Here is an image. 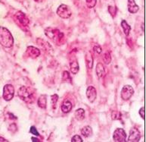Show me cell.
<instances>
[{
    "label": "cell",
    "instance_id": "6da1fadb",
    "mask_svg": "<svg viewBox=\"0 0 146 142\" xmlns=\"http://www.w3.org/2000/svg\"><path fill=\"white\" fill-rule=\"evenodd\" d=\"M13 37L8 29L0 27V44L6 48H10L13 46Z\"/></svg>",
    "mask_w": 146,
    "mask_h": 142
},
{
    "label": "cell",
    "instance_id": "7a4b0ae2",
    "mask_svg": "<svg viewBox=\"0 0 146 142\" xmlns=\"http://www.w3.org/2000/svg\"><path fill=\"white\" fill-rule=\"evenodd\" d=\"M18 96L22 100L27 103H32L34 100L33 96L32 93L29 90L28 88H27L24 86H22L18 90Z\"/></svg>",
    "mask_w": 146,
    "mask_h": 142
},
{
    "label": "cell",
    "instance_id": "3957f363",
    "mask_svg": "<svg viewBox=\"0 0 146 142\" xmlns=\"http://www.w3.org/2000/svg\"><path fill=\"white\" fill-rule=\"evenodd\" d=\"M57 14L61 18H64V19H67V18H69L71 16L72 12H71V10L68 5L62 4L58 7V9L57 10Z\"/></svg>",
    "mask_w": 146,
    "mask_h": 142
},
{
    "label": "cell",
    "instance_id": "277c9868",
    "mask_svg": "<svg viewBox=\"0 0 146 142\" xmlns=\"http://www.w3.org/2000/svg\"><path fill=\"white\" fill-rule=\"evenodd\" d=\"M15 88L11 84H6L3 88V98L6 101L11 100L14 97Z\"/></svg>",
    "mask_w": 146,
    "mask_h": 142
},
{
    "label": "cell",
    "instance_id": "5b68a950",
    "mask_svg": "<svg viewBox=\"0 0 146 142\" xmlns=\"http://www.w3.org/2000/svg\"><path fill=\"white\" fill-rule=\"evenodd\" d=\"M113 139L116 142H124L127 140V134L123 129H117L113 132Z\"/></svg>",
    "mask_w": 146,
    "mask_h": 142
},
{
    "label": "cell",
    "instance_id": "8992f818",
    "mask_svg": "<svg viewBox=\"0 0 146 142\" xmlns=\"http://www.w3.org/2000/svg\"><path fill=\"white\" fill-rule=\"evenodd\" d=\"M46 35L48 36L49 38H51L52 40H53L54 41H58V40H60L62 38V36L63 34L60 32L58 30H54V29H51V28H48V29H46Z\"/></svg>",
    "mask_w": 146,
    "mask_h": 142
},
{
    "label": "cell",
    "instance_id": "52a82bcc",
    "mask_svg": "<svg viewBox=\"0 0 146 142\" xmlns=\"http://www.w3.org/2000/svg\"><path fill=\"white\" fill-rule=\"evenodd\" d=\"M134 93L133 88L129 85H125L121 90V98L123 100H128Z\"/></svg>",
    "mask_w": 146,
    "mask_h": 142
},
{
    "label": "cell",
    "instance_id": "ba28073f",
    "mask_svg": "<svg viewBox=\"0 0 146 142\" xmlns=\"http://www.w3.org/2000/svg\"><path fill=\"white\" fill-rule=\"evenodd\" d=\"M15 21L18 22V24H21V26L26 27L29 24V19L26 17V15H24L23 12L21 11H19L15 15Z\"/></svg>",
    "mask_w": 146,
    "mask_h": 142
},
{
    "label": "cell",
    "instance_id": "9c48e42d",
    "mask_svg": "<svg viewBox=\"0 0 146 142\" xmlns=\"http://www.w3.org/2000/svg\"><path fill=\"white\" fill-rule=\"evenodd\" d=\"M140 131L135 128L131 129L130 131H129V136L128 138V141H139L140 140Z\"/></svg>",
    "mask_w": 146,
    "mask_h": 142
},
{
    "label": "cell",
    "instance_id": "30bf717a",
    "mask_svg": "<svg viewBox=\"0 0 146 142\" xmlns=\"http://www.w3.org/2000/svg\"><path fill=\"white\" fill-rule=\"evenodd\" d=\"M86 96L90 102L93 103L97 97V92H96V88L92 86H90L86 90Z\"/></svg>",
    "mask_w": 146,
    "mask_h": 142
},
{
    "label": "cell",
    "instance_id": "8fae6325",
    "mask_svg": "<svg viewBox=\"0 0 146 142\" xmlns=\"http://www.w3.org/2000/svg\"><path fill=\"white\" fill-rule=\"evenodd\" d=\"M27 53L33 59H35L40 55V51L39 49L36 48L34 46H29L27 50Z\"/></svg>",
    "mask_w": 146,
    "mask_h": 142
},
{
    "label": "cell",
    "instance_id": "7c38bea8",
    "mask_svg": "<svg viewBox=\"0 0 146 142\" xmlns=\"http://www.w3.org/2000/svg\"><path fill=\"white\" fill-rule=\"evenodd\" d=\"M139 10V7L135 3V0H128V11L132 14L136 13Z\"/></svg>",
    "mask_w": 146,
    "mask_h": 142
},
{
    "label": "cell",
    "instance_id": "4fadbf2b",
    "mask_svg": "<svg viewBox=\"0 0 146 142\" xmlns=\"http://www.w3.org/2000/svg\"><path fill=\"white\" fill-rule=\"evenodd\" d=\"M72 103H70L69 100H64V103H62L61 105V110L64 113H68L69 112H70V110L72 109Z\"/></svg>",
    "mask_w": 146,
    "mask_h": 142
},
{
    "label": "cell",
    "instance_id": "5bb4252c",
    "mask_svg": "<svg viewBox=\"0 0 146 142\" xmlns=\"http://www.w3.org/2000/svg\"><path fill=\"white\" fill-rule=\"evenodd\" d=\"M79 69H80V67H79L78 62L76 59H74V60L70 62V71L73 74H76L79 72Z\"/></svg>",
    "mask_w": 146,
    "mask_h": 142
},
{
    "label": "cell",
    "instance_id": "9a60e30c",
    "mask_svg": "<svg viewBox=\"0 0 146 142\" xmlns=\"http://www.w3.org/2000/svg\"><path fill=\"white\" fill-rule=\"evenodd\" d=\"M38 106L42 109H46V103H47V100H46V96L45 95H41L38 99L37 101Z\"/></svg>",
    "mask_w": 146,
    "mask_h": 142
},
{
    "label": "cell",
    "instance_id": "2e32d148",
    "mask_svg": "<svg viewBox=\"0 0 146 142\" xmlns=\"http://www.w3.org/2000/svg\"><path fill=\"white\" fill-rule=\"evenodd\" d=\"M86 66H87L88 68L92 69V66H93V59H92V56L91 53L90 52H88L86 55Z\"/></svg>",
    "mask_w": 146,
    "mask_h": 142
},
{
    "label": "cell",
    "instance_id": "e0dca14e",
    "mask_svg": "<svg viewBox=\"0 0 146 142\" xmlns=\"http://www.w3.org/2000/svg\"><path fill=\"white\" fill-rule=\"evenodd\" d=\"M105 68L102 63H98L96 66V74L99 78H102L105 75Z\"/></svg>",
    "mask_w": 146,
    "mask_h": 142
},
{
    "label": "cell",
    "instance_id": "ac0fdd59",
    "mask_svg": "<svg viewBox=\"0 0 146 142\" xmlns=\"http://www.w3.org/2000/svg\"><path fill=\"white\" fill-rule=\"evenodd\" d=\"M81 133L85 138H88L92 135V130L90 126H85L81 129Z\"/></svg>",
    "mask_w": 146,
    "mask_h": 142
},
{
    "label": "cell",
    "instance_id": "d6986e66",
    "mask_svg": "<svg viewBox=\"0 0 146 142\" xmlns=\"http://www.w3.org/2000/svg\"><path fill=\"white\" fill-rule=\"evenodd\" d=\"M75 117L77 120H83L85 118V110L81 108L76 109L75 112Z\"/></svg>",
    "mask_w": 146,
    "mask_h": 142
},
{
    "label": "cell",
    "instance_id": "ffe728a7",
    "mask_svg": "<svg viewBox=\"0 0 146 142\" xmlns=\"http://www.w3.org/2000/svg\"><path fill=\"white\" fill-rule=\"evenodd\" d=\"M121 27H122L123 30V32L127 36L129 35V31L131 30L130 26L127 24V22L125 21V20H123L122 21H121Z\"/></svg>",
    "mask_w": 146,
    "mask_h": 142
},
{
    "label": "cell",
    "instance_id": "44dd1931",
    "mask_svg": "<svg viewBox=\"0 0 146 142\" xmlns=\"http://www.w3.org/2000/svg\"><path fill=\"white\" fill-rule=\"evenodd\" d=\"M103 60L105 64H109L111 61V56L109 53H106L103 56Z\"/></svg>",
    "mask_w": 146,
    "mask_h": 142
},
{
    "label": "cell",
    "instance_id": "7402d4cb",
    "mask_svg": "<svg viewBox=\"0 0 146 142\" xmlns=\"http://www.w3.org/2000/svg\"><path fill=\"white\" fill-rule=\"evenodd\" d=\"M96 1L97 0H86V5L89 9H92L96 5Z\"/></svg>",
    "mask_w": 146,
    "mask_h": 142
},
{
    "label": "cell",
    "instance_id": "603a6c76",
    "mask_svg": "<svg viewBox=\"0 0 146 142\" xmlns=\"http://www.w3.org/2000/svg\"><path fill=\"white\" fill-rule=\"evenodd\" d=\"M111 116H112V119H113V120H117V119H120L121 118V114L119 112L113 111L112 113Z\"/></svg>",
    "mask_w": 146,
    "mask_h": 142
},
{
    "label": "cell",
    "instance_id": "cb8c5ba5",
    "mask_svg": "<svg viewBox=\"0 0 146 142\" xmlns=\"http://www.w3.org/2000/svg\"><path fill=\"white\" fill-rule=\"evenodd\" d=\"M51 100H52V104L55 107V105H56V103H57V101H58V96L57 94H54V95L52 96Z\"/></svg>",
    "mask_w": 146,
    "mask_h": 142
},
{
    "label": "cell",
    "instance_id": "d4e9b609",
    "mask_svg": "<svg viewBox=\"0 0 146 142\" xmlns=\"http://www.w3.org/2000/svg\"><path fill=\"white\" fill-rule=\"evenodd\" d=\"M62 78H63L64 81H68V80H70V74L68 73V72H64L63 73V77H62Z\"/></svg>",
    "mask_w": 146,
    "mask_h": 142
},
{
    "label": "cell",
    "instance_id": "484cf974",
    "mask_svg": "<svg viewBox=\"0 0 146 142\" xmlns=\"http://www.w3.org/2000/svg\"><path fill=\"white\" fill-rule=\"evenodd\" d=\"M71 141L72 142H82V141H83V139L81 138L80 136L75 135L72 138V139H71Z\"/></svg>",
    "mask_w": 146,
    "mask_h": 142
},
{
    "label": "cell",
    "instance_id": "4316f807",
    "mask_svg": "<svg viewBox=\"0 0 146 142\" xmlns=\"http://www.w3.org/2000/svg\"><path fill=\"white\" fill-rule=\"evenodd\" d=\"M30 131H31V134H33L34 135L36 136H39V133L37 131L36 129L34 126H32L31 127V129H30Z\"/></svg>",
    "mask_w": 146,
    "mask_h": 142
},
{
    "label": "cell",
    "instance_id": "83f0119b",
    "mask_svg": "<svg viewBox=\"0 0 146 142\" xmlns=\"http://www.w3.org/2000/svg\"><path fill=\"white\" fill-rule=\"evenodd\" d=\"M94 51H95L96 53H98V54H99V53H102V48H101L98 45H97V46H96L94 47Z\"/></svg>",
    "mask_w": 146,
    "mask_h": 142
},
{
    "label": "cell",
    "instance_id": "f1b7e54d",
    "mask_svg": "<svg viewBox=\"0 0 146 142\" xmlns=\"http://www.w3.org/2000/svg\"><path fill=\"white\" fill-rule=\"evenodd\" d=\"M108 11H109V12L111 13V15H112V16H113V13H115L116 15V9L114 7L108 6Z\"/></svg>",
    "mask_w": 146,
    "mask_h": 142
},
{
    "label": "cell",
    "instance_id": "f546056e",
    "mask_svg": "<svg viewBox=\"0 0 146 142\" xmlns=\"http://www.w3.org/2000/svg\"><path fill=\"white\" fill-rule=\"evenodd\" d=\"M139 114L142 119H145V108L142 107L139 110Z\"/></svg>",
    "mask_w": 146,
    "mask_h": 142
},
{
    "label": "cell",
    "instance_id": "4dcf8cb0",
    "mask_svg": "<svg viewBox=\"0 0 146 142\" xmlns=\"http://www.w3.org/2000/svg\"><path fill=\"white\" fill-rule=\"evenodd\" d=\"M32 140H33V141H40L39 140V139H37V138H32Z\"/></svg>",
    "mask_w": 146,
    "mask_h": 142
},
{
    "label": "cell",
    "instance_id": "1f68e13d",
    "mask_svg": "<svg viewBox=\"0 0 146 142\" xmlns=\"http://www.w3.org/2000/svg\"><path fill=\"white\" fill-rule=\"evenodd\" d=\"M0 141H8L5 140V139H4V138H0Z\"/></svg>",
    "mask_w": 146,
    "mask_h": 142
},
{
    "label": "cell",
    "instance_id": "d6a6232c",
    "mask_svg": "<svg viewBox=\"0 0 146 142\" xmlns=\"http://www.w3.org/2000/svg\"><path fill=\"white\" fill-rule=\"evenodd\" d=\"M35 1L37 2H42L43 0H35Z\"/></svg>",
    "mask_w": 146,
    "mask_h": 142
}]
</instances>
